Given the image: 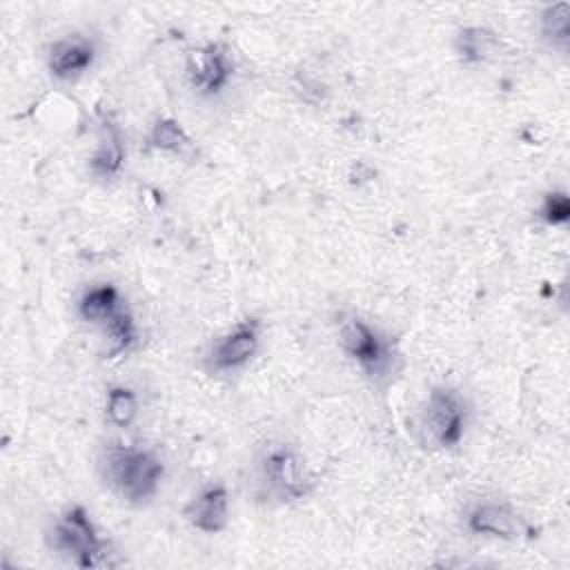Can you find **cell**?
<instances>
[{"label":"cell","instance_id":"cell-9","mask_svg":"<svg viewBox=\"0 0 570 570\" xmlns=\"http://www.w3.org/2000/svg\"><path fill=\"white\" fill-rule=\"evenodd\" d=\"M185 519L191 528L216 534L227 528L229 521V494L223 483H209L205 485L183 510Z\"/></svg>","mask_w":570,"mask_h":570},{"label":"cell","instance_id":"cell-16","mask_svg":"<svg viewBox=\"0 0 570 570\" xmlns=\"http://www.w3.org/2000/svg\"><path fill=\"white\" fill-rule=\"evenodd\" d=\"M541 38L557 49L568 47L570 38V4L554 2L541 11Z\"/></svg>","mask_w":570,"mask_h":570},{"label":"cell","instance_id":"cell-13","mask_svg":"<svg viewBox=\"0 0 570 570\" xmlns=\"http://www.w3.org/2000/svg\"><path fill=\"white\" fill-rule=\"evenodd\" d=\"M122 163H125V147H122L120 134H118V129L111 122H105L102 140L96 147L94 156L89 158V171L96 178L109 180V178L120 174Z\"/></svg>","mask_w":570,"mask_h":570},{"label":"cell","instance_id":"cell-10","mask_svg":"<svg viewBox=\"0 0 570 570\" xmlns=\"http://www.w3.org/2000/svg\"><path fill=\"white\" fill-rule=\"evenodd\" d=\"M96 60V47L85 36H67L56 40L47 53L49 73L58 80H76L80 78Z\"/></svg>","mask_w":570,"mask_h":570},{"label":"cell","instance_id":"cell-14","mask_svg":"<svg viewBox=\"0 0 570 570\" xmlns=\"http://www.w3.org/2000/svg\"><path fill=\"white\" fill-rule=\"evenodd\" d=\"M454 47H456V53L461 56V60L483 62L497 51L499 38L492 31H488L485 27H463L456 33Z\"/></svg>","mask_w":570,"mask_h":570},{"label":"cell","instance_id":"cell-6","mask_svg":"<svg viewBox=\"0 0 570 570\" xmlns=\"http://www.w3.org/2000/svg\"><path fill=\"white\" fill-rule=\"evenodd\" d=\"M185 76L196 94L216 96L229 85L234 76V60L220 42H207L187 53Z\"/></svg>","mask_w":570,"mask_h":570},{"label":"cell","instance_id":"cell-17","mask_svg":"<svg viewBox=\"0 0 570 570\" xmlns=\"http://www.w3.org/2000/svg\"><path fill=\"white\" fill-rule=\"evenodd\" d=\"M105 414L116 428H129L138 416V396L127 385H114L107 390Z\"/></svg>","mask_w":570,"mask_h":570},{"label":"cell","instance_id":"cell-12","mask_svg":"<svg viewBox=\"0 0 570 570\" xmlns=\"http://www.w3.org/2000/svg\"><path fill=\"white\" fill-rule=\"evenodd\" d=\"M118 309H120V292L111 283L87 289L78 301L80 318L91 325H105Z\"/></svg>","mask_w":570,"mask_h":570},{"label":"cell","instance_id":"cell-4","mask_svg":"<svg viewBox=\"0 0 570 570\" xmlns=\"http://www.w3.org/2000/svg\"><path fill=\"white\" fill-rule=\"evenodd\" d=\"M468 425V405L459 390L436 385L430 390L423 407V430L439 448H454L461 443Z\"/></svg>","mask_w":570,"mask_h":570},{"label":"cell","instance_id":"cell-2","mask_svg":"<svg viewBox=\"0 0 570 570\" xmlns=\"http://www.w3.org/2000/svg\"><path fill=\"white\" fill-rule=\"evenodd\" d=\"M49 548L78 568H111L109 543L98 534L89 512L82 505L67 508L47 532Z\"/></svg>","mask_w":570,"mask_h":570},{"label":"cell","instance_id":"cell-18","mask_svg":"<svg viewBox=\"0 0 570 570\" xmlns=\"http://www.w3.org/2000/svg\"><path fill=\"white\" fill-rule=\"evenodd\" d=\"M537 216L543 225L559 227L570 220V198L566 191H548L537 209Z\"/></svg>","mask_w":570,"mask_h":570},{"label":"cell","instance_id":"cell-3","mask_svg":"<svg viewBox=\"0 0 570 570\" xmlns=\"http://www.w3.org/2000/svg\"><path fill=\"white\" fill-rule=\"evenodd\" d=\"M261 476L267 490L281 501L303 499L316 483L298 450L287 443L265 450L261 459Z\"/></svg>","mask_w":570,"mask_h":570},{"label":"cell","instance_id":"cell-1","mask_svg":"<svg viewBox=\"0 0 570 570\" xmlns=\"http://www.w3.org/2000/svg\"><path fill=\"white\" fill-rule=\"evenodd\" d=\"M105 483L127 503L145 505L160 488L165 465L156 452L136 445H111L100 461Z\"/></svg>","mask_w":570,"mask_h":570},{"label":"cell","instance_id":"cell-15","mask_svg":"<svg viewBox=\"0 0 570 570\" xmlns=\"http://www.w3.org/2000/svg\"><path fill=\"white\" fill-rule=\"evenodd\" d=\"M105 334H107V350H105V356L107 358H118L122 354H127L136 338H138V332H136V321L134 316L127 312V309H118L107 323H105Z\"/></svg>","mask_w":570,"mask_h":570},{"label":"cell","instance_id":"cell-7","mask_svg":"<svg viewBox=\"0 0 570 570\" xmlns=\"http://www.w3.org/2000/svg\"><path fill=\"white\" fill-rule=\"evenodd\" d=\"M261 347V321L245 318L218 336L207 354L212 372H234L245 367Z\"/></svg>","mask_w":570,"mask_h":570},{"label":"cell","instance_id":"cell-5","mask_svg":"<svg viewBox=\"0 0 570 570\" xmlns=\"http://www.w3.org/2000/svg\"><path fill=\"white\" fill-rule=\"evenodd\" d=\"M341 347L370 379H383L392 370V347L367 321L352 316L341 325Z\"/></svg>","mask_w":570,"mask_h":570},{"label":"cell","instance_id":"cell-11","mask_svg":"<svg viewBox=\"0 0 570 570\" xmlns=\"http://www.w3.org/2000/svg\"><path fill=\"white\" fill-rule=\"evenodd\" d=\"M147 145L158 151H167L180 158H191L196 154V145L185 131V127L174 118H158L147 136Z\"/></svg>","mask_w":570,"mask_h":570},{"label":"cell","instance_id":"cell-8","mask_svg":"<svg viewBox=\"0 0 570 570\" xmlns=\"http://www.w3.org/2000/svg\"><path fill=\"white\" fill-rule=\"evenodd\" d=\"M465 528L476 537H492L505 541L519 539L528 532L525 521L508 503L501 501L476 503L465 517Z\"/></svg>","mask_w":570,"mask_h":570}]
</instances>
